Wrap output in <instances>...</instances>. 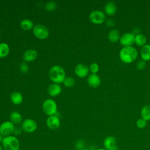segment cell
Listing matches in <instances>:
<instances>
[{
  "instance_id": "14",
  "label": "cell",
  "mask_w": 150,
  "mask_h": 150,
  "mask_svg": "<svg viewBox=\"0 0 150 150\" xmlns=\"http://www.w3.org/2000/svg\"><path fill=\"white\" fill-rule=\"evenodd\" d=\"M62 92L61 86L57 83H53L47 88V93L51 97H56L60 94Z\"/></svg>"
},
{
  "instance_id": "5",
  "label": "cell",
  "mask_w": 150,
  "mask_h": 150,
  "mask_svg": "<svg viewBox=\"0 0 150 150\" xmlns=\"http://www.w3.org/2000/svg\"><path fill=\"white\" fill-rule=\"evenodd\" d=\"M33 32L35 37L41 40L46 39L49 35V30L48 28L41 24L35 25L33 28Z\"/></svg>"
},
{
  "instance_id": "26",
  "label": "cell",
  "mask_w": 150,
  "mask_h": 150,
  "mask_svg": "<svg viewBox=\"0 0 150 150\" xmlns=\"http://www.w3.org/2000/svg\"><path fill=\"white\" fill-rule=\"evenodd\" d=\"M56 3L54 1H49L45 5V9L47 11H53L56 8Z\"/></svg>"
},
{
  "instance_id": "18",
  "label": "cell",
  "mask_w": 150,
  "mask_h": 150,
  "mask_svg": "<svg viewBox=\"0 0 150 150\" xmlns=\"http://www.w3.org/2000/svg\"><path fill=\"white\" fill-rule=\"evenodd\" d=\"M104 10L108 15H114L117 11V6L114 2L110 1L105 4Z\"/></svg>"
},
{
  "instance_id": "22",
  "label": "cell",
  "mask_w": 150,
  "mask_h": 150,
  "mask_svg": "<svg viewBox=\"0 0 150 150\" xmlns=\"http://www.w3.org/2000/svg\"><path fill=\"white\" fill-rule=\"evenodd\" d=\"M21 28L25 30H29L34 28L33 22L29 19H23L20 23Z\"/></svg>"
},
{
  "instance_id": "16",
  "label": "cell",
  "mask_w": 150,
  "mask_h": 150,
  "mask_svg": "<svg viewBox=\"0 0 150 150\" xmlns=\"http://www.w3.org/2000/svg\"><path fill=\"white\" fill-rule=\"evenodd\" d=\"M10 121L14 125H19L22 122V117L20 112L16 111H13L11 112L9 115Z\"/></svg>"
},
{
  "instance_id": "20",
  "label": "cell",
  "mask_w": 150,
  "mask_h": 150,
  "mask_svg": "<svg viewBox=\"0 0 150 150\" xmlns=\"http://www.w3.org/2000/svg\"><path fill=\"white\" fill-rule=\"evenodd\" d=\"M108 38L111 42L115 43L120 39V32L117 29L111 30L108 35Z\"/></svg>"
},
{
  "instance_id": "23",
  "label": "cell",
  "mask_w": 150,
  "mask_h": 150,
  "mask_svg": "<svg viewBox=\"0 0 150 150\" xmlns=\"http://www.w3.org/2000/svg\"><path fill=\"white\" fill-rule=\"evenodd\" d=\"M9 47L5 42L0 43V59L6 57L9 53Z\"/></svg>"
},
{
  "instance_id": "27",
  "label": "cell",
  "mask_w": 150,
  "mask_h": 150,
  "mask_svg": "<svg viewBox=\"0 0 150 150\" xmlns=\"http://www.w3.org/2000/svg\"><path fill=\"white\" fill-rule=\"evenodd\" d=\"M89 70L92 74H96L99 70V66L96 63H93L90 64Z\"/></svg>"
},
{
  "instance_id": "13",
  "label": "cell",
  "mask_w": 150,
  "mask_h": 150,
  "mask_svg": "<svg viewBox=\"0 0 150 150\" xmlns=\"http://www.w3.org/2000/svg\"><path fill=\"white\" fill-rule=\"evenodd\" d=\"M88 84L94 88L98 87L101 84V79L97 74H91L87 78Z\"/></svg>"
},
{
  "instance_id": "33",
  "label": "cell",
  "mask_w": 150,
  "mask_h": 150,
  "mask_svg": "<svg viewBox=\"0 0 150 150\" xmlns=\"http://www.w3.org/2000/svg\"><path fill=\"white\" fill-rule=\"evenodd\" d=\"M106 25H107V26H108L109 27H112V26H114L115 23H114V21H112L111 19H108L106 21Z\"/></svg>"
},
{
  "instance_id": "12",
  "label": "cell",
  "mask_w": 150,
  "mask_h": 150,
  "mask_svg": "<svg viewBox=\"0 0 150 150\" xmlns=\"http://www.w3.org/2000/svg\"><path fill=\"white\" fill-rule=\"evenodd\" d=\"M89 68L84 64L79 63L77 64L74 68V73L80 78H84L86 77L89 73Z\"/></svg>"
},
{
  "instance_id": "37",
  "label": "cell",
  "mask_w": 150,
  "mask_h": 150,
  "mask_svg": "<svg viewBox=\"0 0 150 150\" xmlns=\"http://www.w3.org/2000/svg\"><path fill=\"white\" fill-rule=\"evenodd\" d=\"M81 150H90V149H87V148H84V149H81Z\"/></svg>"
},
{
  "instance_id": "7",
  "label": "cell",
  "mask_w": 150,
  "mask_h": 150,
  "mask_svg": "<svg viewBox=\"0 0 150 150\" xmlns=\"http://www.w3.org/2000/svg\"><path fill=\"white\" fill-rule=\"evenodd\" d=\"M89 19L94 24H101L105 19V15L101 11L95 10L90 13Z\"/></svg>"
},
{
  "instance_id": "32",
  "label": "cell",
  "mask_w": 150,
  "mask_h": 150,
  "mask_svg": "<svg viewBox=\"0 0 150 150\" xmlns=\"http://www.w3.org/2000/svg\"><path fill=\"white\" fill-rule=\"evenodd\" d=\"M22 129L21 128V127H15V128H14V130H13V134L15 135V136H18L19 135H20L22 132Z\"/></svg>"
},
{
  "instance_id": "15",
  "label": "cell",
  "mask_w": 150,
  "mask_h": 150,
  "mask_svg": "<svg viewBox=\"0 0 150 150\" xmlns=\"http://www.w3.org/2000/svg\"><path fill=\"white\" fill-rule=\"evenodd\" d=\"M38 56L37 52L34 49L26 50L23 55V59L25 62H30L34 61Z\"/></svg>"
},
{
  "instance_id": "3",
  "label": "cell",
  "mask_w": 150,
  "mask_h": 150,
  "mask_svg": "<svg viewBox=\"0 0 150 150\" xmlns=\"http://www.w3.org/2000/svg\"><path fill=\"white\" fill-rule=\"evenodd\" d=\"M4 150H19L20 142L15 135H9L4 137L1 143Z\"/></svg>"
},
{
  "instance_id": "34",
  "label": "cell",
  "mask_w": 150,
  "mask_h": 150,
  "mask_svg": "<svg viewBox=\"0 0 150 150\" xmlns=\"http://www.w3.org/2000/svg\"><path fill=\"white\" fill-rule=\"evenodd\" d=\"M3 139H4V137L1 134H0V144L2 143V142L3 141Z\"/></svg>"
},
{
  "instance_id": "9",
  "label": "cell",
  "mask_w": 150,
  "mask_h": 150,
  "mask_svg": "<svg viewBox=\"0 0 150 150\" xmlns=\"http://www.w3.org/2000/svg\"><path fill=\"white\" fill-rule=\"evenodd\" d=\"M103 145L106 150H118L117 141L113 136H108L103 141Z\"/></svg>"
},
{
  "instance_id": "11",
  "label": "cell",
  "mask_w": 150,
  "mask_h": 150,
  "mask_svg": "<svg viewBox=\"0 0 150 150\" xmlns=\"http://www.w3.org/2000/svg\"><path fill=\"white\" fill-rule=\"evenodd\" d=\"M47 127L52 130H55L59 128L60 125V121L57 115L49 117L46 120Z\"/></svg>"
},
{
  "instance_id": "28",
  "label": "cell",
  "mask_w": 150,
  "mask_h": 150,
  "mask_svg": "<svg viewBox=\"0 0 150 150\" xmlns=\"http://www.w3.org/2000/svg\"><path fill=\"white\" fill-rule=\"evenodd\" d=\"M136 125L138 128H140V129L144 128L146 125V121L144 120L142 118H139L137 121Z\"/></svg>"
},
{
  "instance_id": "2",
  "label": "cell",
  "mask_w": 150,
  "mask_h": 150,
  "mask_svg": "<svg viewBox=\"0 0 150 150\" xmlns=\"http://www.w3.org/2000/svg\"><path fill=\"white\" fill-rule=\"evenodd\" d=\"M49 77L53 83L60 84L63 83L66 78V73L62 66L59 65H54L50 69Z\"/></svg>"
},
{
  "instance_id": "24",
  "label": "cell",
  "mask_w": 150,
  "mask_h": 150,
  "mask_svg": "<svg viewBox=\"0 0 150 150\" xmlns=\"http://www.w3.org/2000/svg\"><path fill=\"white\" fill-rule=\"evenodd\" d=\"M142 118L145 121L150 120V105H146L144 106L141 111Z\"/></svg>"
},
{
  "instance_id": "25",
  "label": "cell",
  "mask_w": 150,
  "mask_h": 150,
  "mask_svg": "<svg viewBox=\"0 0 150 150\" xmlns=\"http://www.w3.org/2000/svg\"><path fill=\"white\" fill-rule=\"evenodd\" d=\"M63 83L66 87H71L75 84V80L71 77H66Z\"/></svg>"
},
{
  "instance_id": "21",
  "label": "cell",
  "mask_w": 150,
  "mask_h": 150,
  "mask_svg": "<svg viewBox=\"0 0 150 150\" xmlns=\"http://www.w3.org/2000/svg\"><path fill=\"white\" fill-rule=\"evenodd\" d=\"M134 43L138 46L142 47L146 45V38L143 34H141V33L137 34L135 36Z\"/></svg>"
},
{
  "instance_id": "10",
  "label": "cell",
  "mask_w": 150,
  "mask_h": 150,
  "mask_svg": "<svg viewBox=\"0 0 150 150\" xmlns=\"http://www.w3.org/2000/svg\"><path fill=\"white\" fill-rule=\"evenodd\" d=\"M135 40V35L132 33H126L120 37V44L125 46H131L134 43Z\"/></svg>"
},
{
  "instance_id": "4",
  "label": "cell",
  "mask_w": 150,
  "mask_h": 150,
  "mask_svg": "<svg viewBox=\"0 0 150 150\" xmlns=\"http://www.w3.org/2000/svg\"><path fill=\"white\" fill-rule=\"evenodd\" d=\"M42 109L44 113L49 117L55 115L57 112L56 103L50 98L45 100L42 104Z\"/></svg>"
},
{
  "instance_id": "6",
  "label": "cell",
  "mask_w": 150,
  "mask_h": 150,
  "mask_svg": "<svg viewBox=\"0 0 150 150\" xmlns=\"http://www.w3.org/2000/svg\"><path fill=\"white\" fill-rule=\"evenodd\" d=\"M21 128L22 130L26 133H32L37 129L38 124L34 120L27 118L22 121Z\"/></svg>"
},
{
  "instance_id": "19",
  "label": "cell",
  "mask_w": 150,
  "mask_h": 150,
  "mask_svg": "<svg viewBox=\"0 0 150 150\" xmlns=\"http://www.w3.org/2000/svg\"><path fill=\"white\" fill-rule=\"evenodd\" d=\"M141 56L143 60H150V45H145L141 49Z\"/></svg>"
},
{
  "instance_id": "1",
  "label": "cell",
  "mask_w": 150,
  "mask_h": 150,
  "mask_svg": "<svg viewBox=\"0 0 150 150\" xmlns=\"http://www.w3.org/2000/svg\"><path fill=\"white\" fill-rule=\"evenodd\" d=\"M120 58L125 63H130L135 61L138 56V52L135 48L131 46L123 47L120 51Z\"/></svg>"
},
{
  "instance_id": "35",
  "label": "cell",
  "mask_w": 150,
  "mask_h": 150,
  "mask_svg": "<svg viewBox=\"0 0 150 150\" xmlns=\"http://www.w3.org/2000/svg\"><path fill=\"white\" fill-rule=\"evenodd\" d=\"M96 150H106L105 148H98V149H96Z\"/></svg>"
},
{
  "instance_id": "29",
  "label": "cell",
  "mask_w": 150,
  "mask_h": 150,
  "mask_svg": "<svg viewBox=\"0 0 150 150\" xmlns=\"http://www.w3.org/2000/svg\"><path fill=\"white\" fill-rule=\"evenodd\" d=\"M75 148L77 150H81L85 148V144L84 142L81 140L79 139L75 143Z\"/></svg>"
},
{
  "instance_id": "30",
  "label": "cell",
  "mask_w": 150,
  "mask_h": 150,
  "mask_svg": "<svg viewBox=\"0 0 150 150\" xmlns=\"http://www.w3.org/2000/svg\"><path fill=\"white\" fill-rule=\"evenodd\" d=\"M19 70L23 73H27L29 70V67H28V65L27 64V63L25 62L21 63L19 66Z\"/></svg>"
},
{
  "instance_id": "17",
  "label": "cell",
  "mask_w": 150,
  "mask_h": 150,
  "mask_svg": "<svg viewBox=\"0 0 150 150\" xmlns=\"http://www.w3.org/2000/svg\"><path fill=\"white\" fill-rule=\"evenodd\" d=\"M10 99L13 104L19 105L21 104L23 101V96L20 92L14 91L11 93Z\"/></svg>"
},
{
  "instance_id": "31",
  "label": "cell",
  "mask_w": 150,
  "mask_h": 150,
  "mask_svg": "<svg viewBox=\"0 0 150 150\" xmlns=\"http://www.w3.org/2000/svg\"><path fill=\"white\" fill-rule=\"evenodd\" d=\"M145 66H146V62H145V61L143 60L142 59L139 60L137 63V68L138 70H139L144 69L145 68Z\"/></svg>"
},
{
  "instance_id": "8",
  "label": "cell",
  "mask_w": 150,
  "mask_h": 150,
  "mask_svg": "<svg viewBox=\"0 0 150 150\" xmlns=\"http://www.w3.org/2000/svg\"><path fill=\"white\" fill-rule=\"evenodd\" d=\"M15 125L10 121H4L0 125V134L4 137L11 135L13 134Z\"/></svg>"
},
{
  "instance_id": "36",
  "label": "cell",
  "mask_w": 150,
  "mask_h": 150,
  "mask_svg": "<svg viewBox=\"0 0 150 150\" xmlns=\"http://www.w3.org/2000/svg\"><path fill=\"white\" fill-rule=\"evenodd\" d=\"M0 150H4L3 147H2V145H1V144H0Z\"/></svg>"
}]
</instances>
